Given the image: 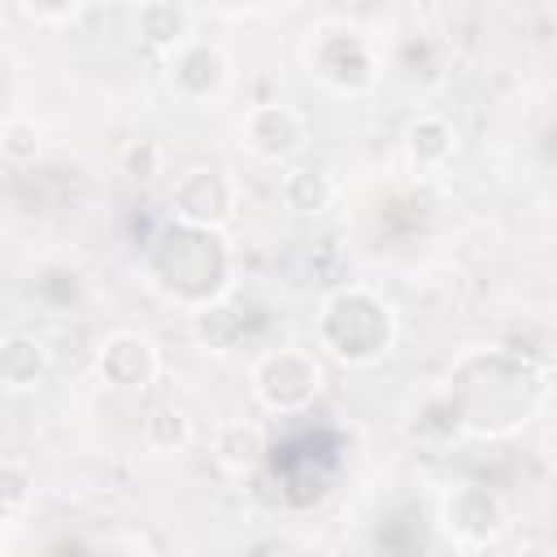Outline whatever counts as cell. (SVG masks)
Wrapping results in <instances>:
<instances>
[{"mask_svg":"<svg viewBox=\"0 0 557 557\" xmlns=\"http://www.w3.org/2000/svg\"><path fill=\"white\" fill-rule=\"evenodd\" d=\"M187 30V13L178 4H144L139 9V35L148 44H174Z\"/></svg>","mask_w":557,"mask_h":557,"instance_id":"14","label":"cell"},{"mask_svg":"<svg viewBox=\"0 0 557 557\" xmlns=\"http://www.w3.org/2000/svg\"><path fill=\"white\" fill-rule=\"evenodd\" d=\"M0 148H4V157H13V161L35 157V148H39V126H35V122H9V126L0 131Z\"/></svg>","mask_w":557,"mask_h":557,"instance_id":"17","label":"cell"},{"mask_svg":"<svg viewBox=\"0 0 557 557\" xmlns=\"http://www.w3.org/2000/svg\"><path fill=\"white\" fill-rule=\"evenodd\" d=\"M257 392L270 409H300L318 392V366L300 352H274L257 366Z\"/></svg>","mask_w":557,"mask_h":557,"instance_id":"3","label":"cell"},{"mask_svg":"<svg viewBox=\"0 0 557 557\" xmlns=\"http://www.w3.org/2000/svg\"><path fill=\"white\" fill-rule=\"evenodd\" d=\"M244 135H248V144H252L261 157H287V152L300 144V122H296V113L283 109V104H261V109L248 113Z\"/></svg>","mask_w":557,"mask_h":557,"instance_id":"7","label":"cell"},{"mask_svg":"<svg viewBox=\"0 0 557 557\" xmlns=\"http://www.w3.org/2000/svg\"><path fill=\"white\" fill-rule=\"evenodd\" d=\"M196 331H200V339H209L213 348H231V344L239 339V331H244V318H239V309H231V305H205L200 318H196Z\"/></svg>","mask_w":557,"mask_h":557,"instance_id":"15","label":"cell"},{"mask_svg":"<svg viewBox=\"0 0 557 557\" xmlns=\"http://www.w3.org/2000/svg\"><path fill=\"white\" fill-rule=\"evenodd\" d=\"M226 205H231L226 183L213 170H191L174 187V213L183 218V226H205L209 231L226 213Z\"/></svg>","mask_w":557,"mask_h":557,"instance_id":"5","label":"cell"},{"mask_svg":"<svg viewBox=\"0 0 557 557\" xmlns=\"http://www.w3.org/2000/svg\"><path fill=\"white\" fill-rule=\"evenodd\" d=\"M213 453L226 470H252L265 457V435L252 422H226V426H218Z\"/></svg>","mask_w":557,"mask_h":557,"instance_id":"9","label":"cell"},{"mask_svg":"<svg viewBox=\"0 0 557 557\" xmlns=\"http://www.w3.org/2000/svg\"><path fill=\"white\" fill-rule=\"evenodd\" d=\"M174 78L187 87V91H209L218 78H222V61H218V52L213 48H187L183 57H178V70H174Z\"/></svg>","mask_w":557,"mask_h":557,"instance_id":"13","label":"cell"},{"mask_svg":"<svg viewBox=\"0 0 557 557\" xmlns=\"http://www.w3.org/2000/svg\"><path fill=\"white\" fill-rule=\"evenodd\" d=\"M531 557H540V553H531Z\"/></svg>","mask_w":557,"mask_h":557,"instance_id":"19","label":"cell"},{"mask_svg":"<svg viewBox=\"0 0 557 557\" xmlns=\"http://www.w3.org/2000/svg\"><path fill=\"white\" fill-rule=\"evenodd\" d=\"M405 148H409L413 165H440L453 152V131L444 117H418L405 131Z\"/></svg>","mask_w":557,"mask_h":557,"instance_id":"11","label":"cell"},{"mask_svg":"<svg viewBox=\"0 0 557 557\" xmlns=\"http://www.w3.org/2000/svg\"><path fill=\"white\" fill-rule=\"evenodd\" d=\"M100 370L109 383L117 387H144L157 370V357H152V344L139 339V335H113L100 352Z\"/></svg>","mask_w":557,"mask_h":557,"instance_id":"6","label":"cell"},{"mask_svg":"<svg viewBox=\"0 0 557 557\" xmlns=\"http://www.w3.org/2000/svg\"><path fill=\"white\" fill-rule=\"evenodd\" d=\"M283 196H287L292 209L318 213V209H326V200H331V183H326V174H318V170L305 165V170H292V174H287Z\"/></svg>","mask_w":557,"mask_h":557,"instance_id":"12","label":"cell"},{"mask_svg":"<svg viewBox=\"0 0 557 557\" xmlns=\"http://www.w3.org/2000/svg\"><path fill=\"white\" fill-rule=\"evenodd\" d=\"M157 274L187 300H209L226 278V252L205 226H170L157 244Z\"/></svg>","mask_w":557,"mask_h":557,"instance_id":"1","label":"cell"},{"mask_svg":"<svg viewBox=\"0 0 557 557\" xmlns=\"http://www.w3.org/2000/svg\"><path fill=\"white\" fill-rule=\"evenodd\" d=\"M318 70L322 78H331L335 87H361L370 78V52L348 39V35H335L318 48Z\"/></svg>","mask_w":557,"mask_h":557,"instance_id":"8","label":"cell"},{"mask_svg":"<svg viewBox=\"0 0 557 557\" xmlns=\"http://www.w3.org/2000/svg\"><path fill=\"white\" fill-rule=\"evenodd\" d=\"M30 496V474L17 461H0V509H17Z\"/></svg>","mask_w":557,"mask_h":557,"instance_id":"18","label":"cell"},{"mask_svg":"<svg viewBox=\"0 0 557 557\" xmlns=\"http://www.w3.org/2000/svg\"><path fill=\"white\" fill-rule=\"evenodd\" d=\"M39 374H44V344H39V339L13 335V339L0 344V383H9V387H30Z\"/></svg>","mask_w":557,"mask_h":557,"instance_id":"10","label":"cell"},{"mask_svg":"<svg viewBox=\"0 0 557 557\" xmlns=\"http://www.w3.org/2000/svg\"><path fill=\"white\" fill-rule=\"evenodd\" d=\"M148 440H152L157 448H178V444L187 440V422H183V413L170 409V405H157L152 418H148Z\"/></svg>","mask_w":557,"mask_h":557,"instance_id":"16","label":"cell"},{"mask_svg":"<svg viewBox=\"0 0 557 557\" xmlns=\"http://www.w3.org/2000/svg\"><path fill=\"white\" fill-rule=\"evenodd\" d=\"M444 522L457 540H470V544H487L492 535H500L505 527V509L500 500L479 487V483H466V487H453L444 496Z\"/></svg>","mask_w":557,"mask_h":557,"instance_id":"4","label":"cell"},{"mask_svg":"<svg viewBox=\"0 0 557 557\" xmlns=\"http://www.w3.org/2000/svg\"><path fill=\"white\" fill-rule=\"evenodd\" d=\"M322 339L348 361H370L387 348L392 318L370 292H339L322 309Z\"/></svg>","mask_w":557,"mask_h":557,"instance_id":"2","label":"cell"}]
</instances>
